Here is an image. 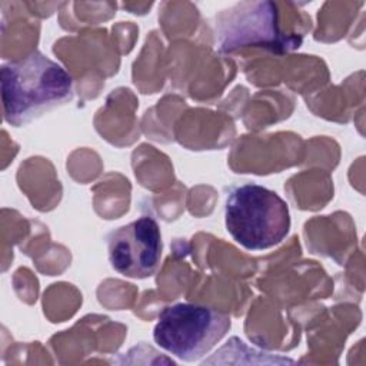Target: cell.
I'll return each mask as SVG.
<instances>
[{
  "mask_svg": "<svg viewBox=\"0 0 366 366\" xmlns=\"http://www.w3.org/2000/svg\"><path fill=\"white\" fill-rule=\"evenodd\" d=\"M69 71L39 50L1 66L4 120L20 127L73 100Z\"/></svg>",
  "mask_w": 366,
  "mask_h": 366,
  "instance_id": "6da1fadb",
  "label": "cell"
},
{
  "mask_svg": "<svg viewBox=\"0 0 366 366\" xmlns=\"http://www.w3.org/2000/svg\"><path fill=\"white\" fill-rule=\"evenodd\" d=\"M224 224L233 240L244 249H270L289 234V206L267 187L256 183L240 184L226 199Z\"/></svg>",
  "mask_w": 366,
  "mask_h": 366,
  "instance_id": "7a4b0ae2",
  "label": "cell"
},
{
  "mask_svg": "<svg viewBox=\"0 0 366 366\" xmlns=\"http://www.w3.org/2000/svg\"><path fill=\"white\" fill-rule=\"evenodd\" d=\"M230 326V316L217 309L197 303H174L159 313L153 339L174 357L196 362L227 335Z\"/></svg>",
  "mask_w": 366,
  "mask_h": 366,
  "instance_id": "3957f363",
  "label": "cell"
},
{
  "mask_svg": "<svg viewBox=\"0 0 366 366\" xmlns=\"http://www.w3.org/2000/svg\"><path fill=\"white\" fill-rule=\"evenodd\" d=\"M162 250L160 227L152 216H142L107 236L110 266L124 277L146 279L154 274Z\"/></svg>",
  "mask_w": 366,
  "mask_h": 366,
  "instance_id": "277c9868",
  "label": "cell"
},
{
  "mask_svg": "<svg viewBox=\"0 0 366 366\" xmlns=\"http://www.w3.org/2000/svg\"><path fill=\"white\" fill-rule=\"evenodd\" d=\"M219 21V40L223 51L254 46L272 50L299 47L282 36L277 26V7L272 1L240 3Z\"/></svg>",
  "mask_w": 366,
  "mask_h": 366,
  "instance_id": "5b68a950",
  "label": "cell"
}]
</instances>
